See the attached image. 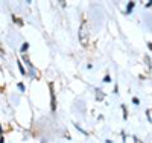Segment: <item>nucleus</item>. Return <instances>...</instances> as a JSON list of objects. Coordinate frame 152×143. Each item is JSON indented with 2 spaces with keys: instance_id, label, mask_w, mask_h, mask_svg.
<instances>
[{
  "instance_id": "obj_1",
  "label": "nucleus",
  "mask_w": 152,
  "mask_h": 143,
  "mask_svg": "<svg viewBox=\"0 0 152 143\" xmlns=\"http://www.w3.org/2000/svg\"><path fill=\"white\" fill-rule=\"evenodd\" d=\"M79 40H81L82 44H87V41H88V37H87V26H85V23H82V26H81V31H79Z\"/></svg>"
},
{
  "instance_id": "obj_2",
  "label": "nucleus",
  "mask_w": 152,
  "mask_h": 143,
  "mask_svg": "<svg viewBox=\"0 0 152 143\" xmlns=\"http://www.w3.org/2000/svg\"><path fill=\"white\" fill-rule=\"evenodd\" d=\"M132 6H134V3H132V2H131V3H129V5H128V11H131V9H132Z\"/></svg>"
}]
</instances>
